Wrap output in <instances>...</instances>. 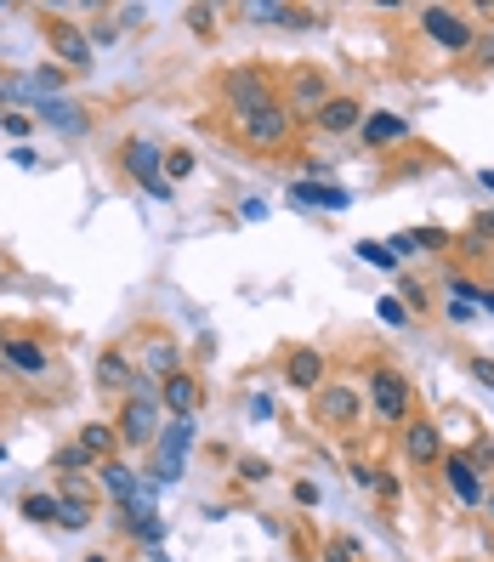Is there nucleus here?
I'll list each match as a JSON object with an SVG mask.
<instances>
[{"instance_id":"f257e3e1","label":"nucleus","mask_w":494,"mask_h":562,"mask_svg":"<svg viewBox=\"0 0 494 562\" xmlns=\"http://www.w3.org/2000/svg\"><path fill=\"white\" fill-rule=\"evenodd\" d=\"M273 103H279V86H273V74L262 63H239V69L222 74V108L233 114V125H245L250 114H262Z\"/></svg>"},{"instance_id":"f03ea898","label":"nucleus","mask_w":494,"mask_h":562,"mask_svg":"<svg viewBox=\"0 0 494 562\" xmlns=\"http://www.w3.org/2000/svg\"><path fill=\"white\" fill-rule=\"evenodd\" d=\"M114 432H120V449H154L165 421H159V392H131L114 415Z\"/></svg>"},{"instance_id":"7ed1b4c3","label":"nucleus","mask_w":494,"mask_h":562,"mask_svg":"<svg viewBox=\"0 0 494 562\" xmlns=\"http://www.w3.org/2000/svg\"><path fill=\"white\" fill-rule=\"evenodd\" d=\"M313 421L330 426V432H353L364 421V387L358 381H324L313 392Z\"/></svg>"},{"instance_id":"20e7f679","label":"nucleus","mask_w":494,"mask_h":562,"mask_svg":"<svg viewBox=\"0 0 494 562\" xmlns=\"http://www.w3.org/2000/svg\"><path fill=\"white\" fill-rule=\"evenodd\" d=\"M40 35H46L52 57H57V63H63L69 74H86V69H91L97 46H91V35L80 29V23H69L63 12H40Z\"/></svg>"},{"instance_id":"39448f33","label":"nucleus","mask_w":494,"mask_h":562,"mask_svg":"<svg viewBox=\"0 0 494 562\" xmlns=\"http://www.w3.org/2000/svg\"><path fill=\"white\" fill-rule=\"evenodd\" d=\"M370 404H375V415H381L387 426H409L415 421V387H409L398 369H387V364L370 369Z\"/></svg>"},{"instance_id":"423d86ee","label":"nucleus","mask_w":494,"mask_h":562,"mask_svg":"<svg viewBox=\"0 0 494 562\" xmlns=\"http://www.w3.org/2000/svg\"><path fill=\"white\" fill-rule=\"evenodd\" d=\"M194 438H199L194 415H182V421H165V432H159V443H154V483H177V477L188 472Z\"/></svg>"},{"instance_id":"0eeeda50","label":"nucleus","mask_w":494,"mask_h":562,"mask_svg":"<svg viewBox=\"0 0 494 562\" xmlns=\"http://www.w3.org/2000/svg\"><path fill=\"white\" fill-rule=\"evenodd\" d=\"M284 108H290V114H296V120H313L318 108L330 103V97H336V91H330V74L318 69V63H296V69H290V80H284Z\"/></svg>"},{"instance_id":"6e6552de","label":"nucleus","mask_w":494,"mask_h":562,"mask_svg":"<svg viewBox=\"0 0 494 562\" xmlns=\"http://www.w3.org/2000/svg\"><path fill=\"white\" fill-rule=\"evenodd\" d=\"M120 159H125V171H131V182H142L154 199H171V176H165V148H159V142L131 137L120 148Z\"/></svg>"},{"instance_id":"1a4fd4ad","label":"nucleus","mask_w":494,"mask_h":562,"mask_svg":"<svg viewBox=\"0 0 494 562\" xmlns=\"http://www.w3.org/2000/svg\"><path fill=\"white\" fill-rule=\"evenodd\" d=\"M421 35L432 40V46H443V52H472L477 46V23L466 18V12H455V6H426L421 12Z\"/></svg>"},{"instance_id":"9d476101","label":"nucleus","mask_w":494,"mask_h":562,"mask_svg":"<svg viewBox=\"0 0 494 562\" xmlns=\"http://www.w3.org/2000/svg\"><path fill=\"white\" fill-rule=\"evenodd\" d=\"M290 125H296V114L284 108V97L273 108H262V114H250L245 125H239V137H245V148H256V154H273V148H284L290 142Z\"/></svg>"},{"instance_id":"9b49d317","label":"nucleus","mask_w":494,"mask_h":562,"mask_svg":"<svg viewBox=\"0 0 494 562\" xmlns=\"http://www.w3.org/2000/svg\"><path fill=\"white\" fill-rule=\"evenodd\" d=\"M91 381H97V392H108V398H131L137 381H142V364H131V352H125V347H103V352H97Z\"/></svg>"},{"instance_id":"f8f14e48","label":"nucleus","mask_w":494,"mask_h":562,"mask_svg":"<svg viewBox=\"0 0 494 562\" xmlns=\"http://www.w3.org/2000/svg\"><path fill=\"white\" fill-rule=\"evenodd\" d=\"M364 120H370V114H364V103H358V97H341V91L313 114V125L324 131V137H353V131H364Z\"/></svg>"},{"instance_id":"ddd939ff","label":"nucleus","mask_w":494,"mask_h":562,"mask_svg":"<svg viewBox=\"0 0 494 562\" xmlns=\"http://www.w3.org/2000/svg\"><path fill=\"white\" fill-rule=\"evenodd\" d=\"M443 483H449V494L460 506H483L489 500V483H483V472L466 455H443Z\"/></svg>"},{"instance_id":"4468645a","label":"nucleus","mask_w":494,"mask_h":562,"mask_svg":"<svg viewBox=\"0 0 494 562\" xmlns=\"http://www.w3.org/2000/svg\"><path fill=\"white\" fill-rule=\"evenodd\" d=\"M404 460L409 466H438L443 460V426L415 415V421L404 426Z\"/></svg>"},{"instance_id":"2eb2a0df","label":"nucleus","mask_w":494,"mask_h":562,"mask_svg":"<svg viewBox=\"0 0 494 562\" xmlns=\"http://www.w3.org/2000/svg\"><path fill=\"white\" fill-rule=\"evenodd\" d=\"M324 375H330V364H324V352H318V347H296L290 358H284V387L307 392V398L324 387Z\"/></svg>"},{"instance_id":"dca6fc26","label":"nucleus","mask_w":494,"mask_h":562,"mask_svg":"<svg viewBox=\"0 0 494 562\" xmlns=\"http://www.w3.org/2000/svg\"><path fill=\"white\" fill-rule=\"evenodd\" d=\"M290 205H301V211H347L353 205V194L341 188V182H290Z\"/></svg>"},{"instance_id":"f3484780","label":"nucleus","mask_w":494,"mask_h":562,"mask_svg":"<svg viewBox=\"0 0 494 562\" xmlns=\"http://www.w3.org/2000/svg\"><path fill=\"white\" fill-rule=\"evenodd\" d=\"M199 398H205V392H199V381L188 375V369H177V375H165V381H159V409H165L171 421H182V415H194V409H199Z\"/></svg>"},{"instance_id":"a211bd4d","label":"nucleus","mask_w":494,"mask_h":562,"mask_svg":"<svg viewBox=\"0 0 494 562\" xmlns=\"http://www.w3.org/2000/svg\"><path fill=\"white\" fill-rule=\"evenodd\" d=\"M97 483H103V494L114 500V506H131V500H142V494H148V489H142V477L131 472V466H125L120 455L97 466Z\"/></svg>"},{"instance_id":"6ab92c4d","label":"nucleus","mask_w":494,"mask_h":562,"mask_svg":"<svg viewBox=\"0 0 494 562\" xmlns=\"http://www.w3.org/2000/svg\"><path fill=\"white\" fill-rule=\"evenodd\" d=\"M245 18L256 23H279V29H318V12H307V6H284V0H250L245 6Z\"/></svg>"},{"instance_id":"aec40b11","label":"nucleus","mask_w":494,"mask_h":562,"mask_svg":"<svg viewBox=\"0 0 494 562\" xmlns=\"http://www.w3.org/2000/svg\"><path fill=\"white\" fill-rule=\"evenodd\" d=\"M177 369H182V341H171V335H148L142 341V375L148 381H165Z\"/></svg>"},{"instance_id":"412c9836","label":"nucleus","mask_w":494,"mask_h":562,"mask_svg":"<svg viewBox=\"0 0 494 562\" xmlns=\"http://www.w3.org/2000/svg\"><path fill=\"white\" fill-rule=\"evenodd\" d=\"M120 528L125 534H137L142 545H159L165 540V517L154 511V500L142 494V500H131V506H120Z\"/></svg>"},{"instance_id":"4be33fe9","label":"nucleus","mask_w":494,"mask_h":562,"mask_svg":"<svg viewBox=\"0 0 494 562\" xmlns=\"http://www.w3.org/2000/svg\"><path fill=\"white\" fill-rule=\"evenodd\" d=\"M0 352H6V364L18 369V375H46V369H52L46 347H40V341H29V335H6V341H0Z\"/></svg>"},{"instance_id":"5701e85b","label":"nucleus","mask_w":494,"mask_h":562,"mask_svg":"<svg viewBox=\"0 0 494 562\" xmlns=\"http://www.w3.org/2000/svg\"><path fill=\"white\" fill-rule=\"evenodd\" d=\"M409 137V120L404 114H387V108H381V114H370V120H364V131H358V142H364V148H392V142H404Z\"/></svg>"},{"instance_id":"b1692460","label":"nucleus","mask_w":494,"mask_h":562,"mask_svg":"<svg viewBox=\"0 0 494 562\" xmlns=\"http://www.w3.org/2000/svg\"><path fill=\"white\" fill-rule=\"evenodd\" d=\"M74 443H80V449H86V455L97 460V466H103V460H114V455H120V432H114V426H108V421H86V426H80V438H74Z\"/></svg>"},{"instance_id":"393cba45","label":"nucleus","mask_w":494,"mask_h":562,"mask_svg":"<svg viewBox=\"0 0 494 562\" xmlns=\"http://www.w3.org/2000/svg\"><path fill=\"white\" fill-rule=\"evenodd\" d=\"M40 120L52 125V131H63V137H80V131H86V114H80V108L74 103H63V97H52V103H40Z\"/></svg>"},{"instance_id":"a878e982","label":"nucleus","mask_w":494,"mask_h":562,"mask_svg":"<svg viewBox=\"0 0 494 562\" xmlns=\"http://www.w3.org/2000/svg\"><path fill=\"white\" fill-rule=\"evenodd\" d=\"M57 506H63V500H57L52 489H29V494L18 500L23 523H52V528H57Z\"/></svg>"},{"instance_id":"bb28decb","label":"nucleus","mask_w":494,"mask_h":562,"mask_svg":"<svg viewBox=\"0 0 494 562\" xmlns=\"http://www.w3.org/2000/svg\"><path fill=\"white\" fill-rule=\"evenodd\" d=\"M52 472L57 477H86V472H97V460H91L80 443H63V449L52 455Z\"/></svg>"},{"instance_id":"cd10ccee","label":"nucleus","mask_w":494,"mask_h":562,"mask_svg":"<svg viewBox=\"0 0 494 562\" xmlns=\"http://www.w3.org/2000/svg\"><path fill=\"white\" fill-rule=\"evenodd\" d=\"M63 506H57V528L63 534H80V528H91V500H74V494H57Z\"/></svg>"},{"instance_id":"c85d7f7f","label":"nucleus","mask_w":494,"mask_h":562,"mask_svg":"<svg viewBox=\"0 0 494 562\" xmlns=\"http://www.w3.org/2000/svg\"><path fill=\"white\" fill-rule=\"evenodd\" d=\"M63 86H69V69H63V63H46V69H35V80H29V91H35L40 103H52Z\"/></svg>"},{"instance_id":"c756f323","label":"nucleus","mask_w":494,"mask_h":562,"mask_svg":"<svg viewBox=\"0 0 494 562\" xmlns=\"http://www.w3.org/2000/svg\"><path fill=\"white\" fill-rule=\"evenodd\" d=\"M477 290H483V284L466 279L460 267H449V273H443V296H449V301H472V307H477Z\"/></svg>"},{"instance_id":"7c9ffc66","label":"nucleus","mask_w":494,"mask_h":562,"mask_svg":"<svg viewBox=\"0 0 494 562\" xmlns=\"http://www.w3.org/2000/svg\"><path fill=\"white\" fill-rule=\"evenodd\" d=\"M358 262H370V267H381V273H392V267H398V256L387 250V239H358Z\"/></svg>"},{"instance_id":"2f4dec72","label":"nucleus","mask_w":494,"mask_h":562,"mask_svg":"<svg viewBox=\"0 0 494 562\" xmlns=\"http://www.w3.org/2000/svg\"><path fill=\"white\" fill-rule=\"evenodd\" d=\"M494 239V211H477V222H472V233H466V256H489V245Z\"/></svg>"},{"instance_id":"473e14b6","label":"nucleus","mask_w":494,"mask_h":562,"mask_svg":"<svg viewBox=\"0 0 494 562\" xmlns=\"http://www.w3.org/2000/svg\"><path fill=\"white\" fill-rule=\"evenodd\" d=\"M194 148H165V176H171V182H182V176H194Z\"/></svg>"},{"instance_id":"72a5a7b5","label":"nucleus","mask_w":494,"mask_h":562,"mask_svg":"<svg viewBox=\"0 0 494 562\" xmlns=\"http://www.w3.org/2000/svg\"><path fill=\"white\" fill-rule=\"evenodd\" d=\"M375 318H381V324H392V330H404V324H409V307L398 296H381V301H375Z\"/></svg>"},{"instance_id":"f704fd0d","label":"nucleus","mask_w":494,"mask_h":562,"mask_svg":"<svg viewBox=\"0 0 494 562\" xmlns=\"http://www.w3.org/2000/svg\"><path fill=\"white\" fill-rule=\"evenodd\" d=\"M324 562H358V540H353V534H336V540H324Z\"/></svg>"},{"instance_id":"c9c22d12","label":"nucleus","mask_w":494,"mask_h":562,"mask_svg":"<svg viewBox=\"0 0 494 562\" xmlns=\"http://www.w3.org/2000/svg\"><path fill=\"white\" fill-rule=\"evenodd\" d=\"M0 131L12 142H29V131H35V114H0Z\"/></svg>"},{"instance_id":"e433bc0d","label":"nucleus","mask_w":494,"mask_h":562,"mask_svg":"<svg viewBox=\"0 0 494 562\" xmlns=\"http://www.w3.org/2000/svg\"><path fill=\"white\" fill-rule=\"evenodd\" d=\"M398 296H404V307H409V313H421V307H432V296H426V284H415V279H404V290H398Z\"/></svg>"},{"instance_id":"4c0bfd02","label":"nucleus","mask_w":494,"mask_h":562,"mask_svg":"<svg viewBox=\"0 0 494 562\" xmlns=\"http://www.w3.org/2000/svg\"><path fill=\"white\" fill-rule=\"evenodd\" d=\"M239 477H245V483H267V477H273V466H267V460H256V455H245V460H239Z\"/></svg>"},{"instance_id":"58836bf2","label":"nucleus","mask_w":494,"mask_h":562,"mask_svg":"<svg viewBox=\"0 0 494 562\" xmlns=\"http://www.w3.org/2000/svg\"><path fill=\"white\" fill-rule=\"evenodd\" d=\"M188 23H194V35H211L216 29V6H188Z\"/></svg>"},{"instance_id":"ea45409f","label":"nucleus","mask_w":494,"mask_h":562,"mask_svg":"<svg viewBox=\"0 0 494 562\" xmlns=\"http://www.w3.org/2000/svg\"><path fill=\"white\" fill-rule=\"evenodd\" d=\"M375 494H381V500H387V506H392V500L404 494V483H398V477H392V472H375Z\"/></svg>"},{"instance_id":"a19ab883","label":"nucleus","mask_w":494,"mask_h":562,"mask_svg":"<svg viewBox=\"0 0 494 562\" xmlns=\"http://www.w3.org/2000/svg\"><path fill=\"white\" fill-rule=\"evenodd\" d=\"M466 375H472L477 387H494V358H472V364H466Z\"/></svg>"},{"instance_id":"79ce46f5","label":"nucleus","mask_w":494,"mask_h":562,"mask_svg":"<svg viewBox=\"0 0 494 562\" xmlns=\"http://www.w3.org/2000/svg\"><path fill=\"white\" fill-rule=\"evenodd\" d=\"M466 460H472L477 472L489 477V466H494V443H489V438H483V443H477V449H472V455H466Z\"/></svg>"},{"instance_id":"37998d69","label":"nucleus","mask_w":494,"mask_h":562,"mask_svg":"<svg viewBox=\"0 0 494 562\" xmlns=\"http://www.w3.org/2000/svg\"><path fill=\"white\" fill-rule=\"evenodd\" d=\"M415 245L438 250V245H449V233H443V228H415Z\"/></svg>"},{"instance_id":"c03bdc74","label":"nucleus","mask_w":494,"mask_h":562,"mask_svg":"<svg viewBox=\"0 0 494 562\" xmlns=\"http://www.w3.org/2000/svg\"><path fill=\"white\" fill-rule=\"evenodd\" d=\"M267 415H273V398H267V392H256V398H250V421H267Z\"/></svg>"},{"instance_id":"a18cd8bd","label":"nucleus","mask_w":494,"mask_h":562,"mask_svg":"<svg viewBox=\"0 0 494 562\" xmlns=\"http://www.w3.org/2000/svg\"><path fill=\"white\" fill-rule=\"evenodd\" d=\"M142 23V6H125V12H114V29H137Z\"/></svg>"},{"instance_id":"49530a36","label":"nucleus","mask_w":494,"mask_h":562,"mask_svg":"<svg viewBox=\"0 0 494 562\" xmlns=\"http://www.w3.org/2000/svg\"><path fill=\"white\" fill-rule=\"evenodd\" d=\"M472 313H477L472 301H449V318H455V324H472Z\"/></svg>"},{"instance_id":"de8ad7c7","label":"nucleus","mask_w":494,"mask_h":562,"mask_svg":"<svg viewBox=\"0 0 494 562\" xmlns=\"http://www.w3.org/2000/svg\"><path fill=\"white\" fill-rule=\"evenodd\" d=\"M296 506H318V483H296Z\"/></svg>"},{"instance_id":"09e8293b","label":"nucleus","mask_w":494,"mask_h":562,"mask_svg":"<svg viewBox=\"0 0 494 562\" xmlns=\"http://www.w3.org/2000/svg\"><path fill=\"white\" fill-rule=\"evenodd\" d=\"M12 159H18L23 171H29V165H40V159H35V148H29V142H18V148H12Z\"/></svg>"},{"instance_id":"8fccbe9b","label":"nucleus","mask_w":494,"mask_h":562,"mask_svg":"<svg viewBox=\"0 0 494 562\" xmlns=\"http://www.w3.org/2000/svg\"><path fill=\"white\" fill-rule=\"evenodd\" d=\"M353 483L358 489H375V466H353Z\"/></svg>"},{"instance_id":"3c124183","label":"nucleus","mask_w":494,"mask_h":562,"mask_svg":"<svg viewBox=\"0 0 494 562\" xmlns=\"http://www.w3.org/2000/svg\"><path fill=\"white\" fill-rule=\"evenodd\" d=\"M477 313H489V318H494V290H489V284L477 290Z\"/></svg>"},{"instance_id":"603ef678","label":"nucleus","mask_w":494,"mask_h":562,"mask_svg":"<svg viewBox=\"0 0 494 562\" xmlns=\"http://www.w3.org/2000/svg\"><path fill=\"white\" fill-rule=\"evenodd\" d=\"M477 182H483V188H489V194H494V171H477Z\"/></svg>"},{"instance_id":"864d4df0","label":"nucleus","mask_w":494,"mask_h":562,"mask_svg":"<svg viewBox=\"0 0 494 562\" xmlns=\"http://www.w3.org/2000/svg\"><path fill=\"white\" fill-rule=\"evenodd\" d=\"M483 506H489V517H494V483H489V500H483Z\"/></svg>"},{"instance_id":"5fc2aeb1","label":"nucleus","mask_w":494,"mask_h":562,"mask_svg":"<svg viewBox=\"0 0 494 562\" xmlns=\"http://www.w3.org/2000/svg\"><path fill=\"white\" fill-rule=\"evenodd\" d=\"M86 562H108V557H103V551H91V557H86Z\"/></svg>"},{"instance_id":"6e6d98bb","label":"nucleus","mask_w":494,"mask_h":562,"mask_svg":"<svg viewBox=\"0 0 494 562\" xmlns=\"http://www.w3.org/2000/svg\"><path fill=\"white\" fill-rule=\"evenodd\" d=\"M0 460H6V443H0Z\"/></svg>"}]
</instances>
